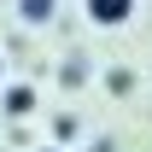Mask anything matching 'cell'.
Here are the masks:
<instances>
[{"instance_id":"cell-5","label":"cell","mask_w":152,"mask_h":152,"mask_svg":"<svg viewBox=\"0 0 152 152\" xmlns=\"http://www.w3.org/2000/svg\"><path fill=\"white\" fill-rule=\"evenodd\" d=\"M35 152H70V146H58V140H47V146H35Z\"/></svg>"},{"instance_id":"cell-2","label":"cell","mask_w":152,"mask_h":152,"mask_svg":"<svg viewBox=\"0 0 152 152\" xmlns=\"http://www.w3.org/2000/svg\"><path fill=\"white\" fill-rule=\"evenodd\" d=\"M0 111H6V117H29V111H35V88H18V82L0 88Z\"/></svg>"},{"instance_id":"cell-6","label":"cell","mask_w":152,"mask_h":152,"mask_svg":"<svg viewBox=\"0 0 152 152\" xmlns=\"http://www.w3.org/2000/svg\"><path fill=\"white\" fill-rule=\"evenodd\" d=\"M0 88H6V58H0Z\"/></svg>"},{"instance_id":"cell-1","label":"cell","mask_w":152,"mask_h":152,"mask_svg":"<svg viewBox=\"0 0 152 152\" xmlns=\"http://www.w3.org/2000/svg\"><path fill=\"white\" fill-rule=\"evenodd\" d=\"M82 12H88L94 29H123L134 18V0H82Z\"/></svg>"},{"instance_id":"cell-3","label":"cell","mask_w":152,"mask_h":152,"mask_svg":"<svg viewBox=\"0 0 152 152\" xmlns=\"http://www.w3.org/2000/svg\"><path fill=\"white\" fill-rule=\"evenodd\" d=\"M53 6H58V0H18V18H23V23H47Z\"/></svg>"},{"instance_id":"cell-4","label":"cell","mask_w":152,"mask_h":152,"mask_svg":"<svg viewBox=\"0 0 152 152\" xmlns=\"http://www.w3.org/2000/svg\"><path fill=\"white\" fill-rule=\"evenodd\" d=\"M53 134H58V146H64V140H76V134H82V123H76V117H58Z\"/></svg>"}]
</instances>
